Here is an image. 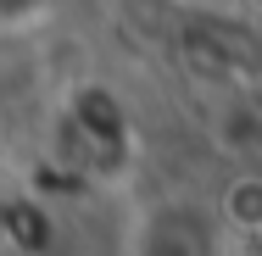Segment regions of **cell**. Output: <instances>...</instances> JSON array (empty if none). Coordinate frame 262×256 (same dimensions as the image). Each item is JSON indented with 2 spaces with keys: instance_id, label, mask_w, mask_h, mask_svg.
I'll return each mask as SVG.
<instances>
[{
  "instance_id": "obj_1",
  "label": "cell",
  "mask_w": 262,
  "mask_h": 256,
  "mask_svg": "<svg viewBox=\"0 0 262 256\" xmlns=\"http://www.w3.org/2000/svg\"><path fill=\"white\" fill-rule=\"evenodd\" d=\"M223 223H229V228H246V234L262 228V178L257 173H240V178L223 190Z\"/></svg>"
}]
</instances>
